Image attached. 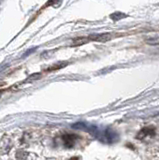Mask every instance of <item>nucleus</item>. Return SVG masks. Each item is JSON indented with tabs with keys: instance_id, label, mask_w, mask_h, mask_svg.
<instances>
[{
	"instance_id": "6e6552de",
	"label": "nucleus",
	"mask_w": 159,
	"mask_h": 160,
	"mask_svg": "<svg viewBox=\"0 0 159 160\" xmlns=\"http://www.w3.org/2000/svg\"><path fill=\"white\" fill-rule=\"evenodd\" d=\"M41 77V74H39V73H34L32 75H30L26 80H25V82H31V81H35V80L39 79Z\"/></svg>"
},
{
	"instance_id": "423d86ee",
	"label": "nucleus",
	"mask_w": 159,
	"mask_h": 160,
	"mask_svg": "<svg viewBox=\"0 0 159 160\" xmlns=\"http://www.w3.org/2000/svg\"><path fill=\"white\" fill-rule=\"evenodd\" d=\"M145 43L150 45H158L159 44V37L158 36H149L145 38Z\"/></svg>"
},
{
	"instance_id": "9b49d317",
	"label": "nucleus",
	"mask_w": 159,
	"mask_h": 160,
	"mask_svg": "<svg viewBox=\"0 0 159 160\" xmlns=\"http://www.w3.org/2000/svg\"><path fill=\"white\" fill-rule=\"evenodd\" d=\"M4 85H5V83H4V82H1V83H0V96H1L2 92L4 91V89L1 88V86H4Z\"/></svg>"
},
{
	"instance_id": "39448f33",
	"label": "nucleus",
	"mask_w": 159,
	"mask_h": 160,
	"mask_svg": "<svg viewBox=\"0 0 159 160\" xmlns=\"http://www.w3.org/2000/svg\"><path fill=\"white\" fill-rule=\"evenodd\" d=\"M90 41V38L88 37H79V38H75L73 40V42L71 44V46H80V45H83L87 42Z\"/></svg>"
},
{
	"instance_id": "9d476101",
	"label": "nucleus",
	"mask_w": 159,
	"mask_h": 160,
	"mask_svg": "<svg viewBox=\"0 0 159 160\" xmlns=\"http://www.w3.org/2000/svg\"><path fill=\"white\" fill-rule=\"evenodd\" d=\"M27 157V153L26 152H23V151H18L16 154V158L18 159H23V158H26Z\"/></svg>"
},
{
	"instance_id": "f03ea898",
	"label": "nucleus",
	"mask_w": 159,
	"mask_h": 160,
	"mask_svg": "<svg viewBox=\"0 0 159 160\" xmlns=\"http://www.w3.org/2000/svg\"><path fill=\"white\" fill-rule=\"evenodd\" d=\"M90 41L95 42H107L112 39V34L110 33H100V34H94L89 36Z\"/></svg>"
},
{
	"instance_id": "7ed1b4c3",
	"label": "nucleus",
	"mask_w": 159,
	"mask_h": 160,
	"mask_svg": "<svg viewBox=\"0 0 159 160\" xmlns=\"http://www.w3.org/2000/svg\"><path fill=\"white\" fill-rule=\"evenodd\" d=\"M77 136L74 134H65L62 136V141L64 146L67 147V148H71L73 147L74 145L76 143V140H77Z\"/></svg>"
},
{
	"instance_id": "0eeeda50",
	"label": "nucleus",
	"mask_w": 159,
	"mask_h": 160,
	"mask_svg": "<svg viewBox=\"0 0 159 160\" xmlns=\"http://www.w3.org/2000/svg\"><path fill=\"white\" fill-rule=\"evenodd\" d=\"M110 17L113 19V20H115V21H117V20L119 19H121V18H125L126 17V15L125 14H123L121 12H115V13H113L110 15Z\"/></svg>"
},
{
	"instance_id": "1a4fd4ad",
	"label": "nucleus",
	"mask_w": 159,
	"mask_h": 160,
	"mask_svg": "<svg viewBox=\"0 0 159 160\" xmlns=\"http://www.w3.org/2000/svg\"><path fill=\"white\" fill-rule=\"evenodd\" d=\"M61 1L62 0H48L46 6H57Z\"/></svg>"
},
{
	"instance_id": "f257e3e1",
	"label": "nucleus",
	"mask_w": 159,
	"mask_h": 160,
	"mask_svg": "<svg viewBox=\"0 0 159 160\" xmlns=\"http://www.w3.org/2000/svg\"><path fill=\"white\" fill-rule=\"evenodd\" d=\"M154 135H155V128L153 126H147V127H144L142 128L140 131L138 132V134L136 135V137L138 139H144L145 137H148V136H151L153 137Z\"/></svg>"
},
{
	"instance_id": "20e7f679",
	"label": "nucleus",
	"mask_w": 159,
	"mask_h": 160,
	"mask_svg": "<svg viewBox=\"0 0 159 160\" xmlns=\"http://www.w3.org/2000/svg\"><path fill=\"white\" fill-rule=\"evenodd\" d=\"M68 64V62L66 61H61V62H58V63H55V64H52L50 67H48L45 69L46 72H51V71H55V70H59L63 67H65L66 65Z\"/></svg>"
}]
</instances>
